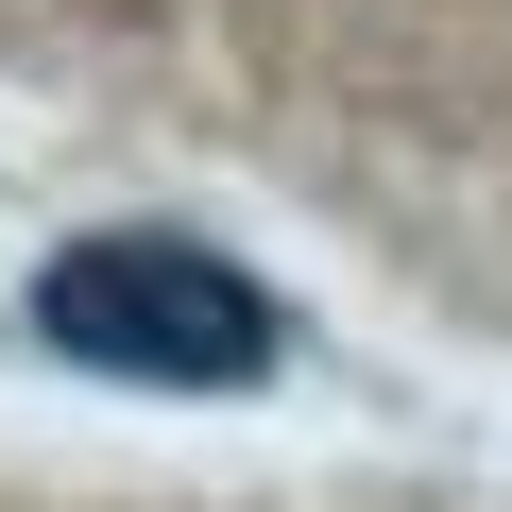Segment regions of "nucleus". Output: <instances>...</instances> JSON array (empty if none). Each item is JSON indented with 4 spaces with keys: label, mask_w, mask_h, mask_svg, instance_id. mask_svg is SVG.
Masks as SVG:
<instances>
[{
    "label": "nucleus",
    "mask_w": 512,
    "mask_h": 512,
    "mask_svg": "<svg viewBox=\"0 0 512 512\" xmlns=\"http://www.w3.org/2000/svg\"><path fill=\"white\" fill-rule=\"evenodd\" d=\"M35 359L103 376V393H274L291 308L256 256H222L205 222H69L18 291Z\"/></svg>",
    "instance_id": "nucleus-1"
}]
</instances>
